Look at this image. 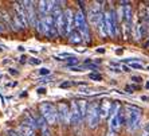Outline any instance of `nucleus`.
I'll return each mask as SVG.
<instances>
[{"instance_id":"f257e3e1","label":"nucleus","mask_w":149,"mask_h":136,"mask_svg":"<svg viewBox=\"0 0 149 136\" xmlns=\"http://www.w3.org/2000/svg\"><path fill=\"white\" fill-rule=\"evenodd\" d=\"M142 112L136 105H126L125 107V125L128 131H136L141 127Z\"/></svg>"},{"instance_id":"f03ea898","label":"nucleus","mask_w":149,"mask_h":136,"mask_svg":"<svg viewBox=\"0 0 149 136\" xmlns=\"http://www.w3.org/2000/svg\"><path fill=\"white\" fill-rule=\"evenodd\" d=\"M36 28L40 34L46 35L47 38H55L58 35L55 23H54V18L52 15H47V16H38V22H36Z\"/></svg>"},{"instance_id":"7ed1b4c3","label":"nucleus","mask_w":149,"mask_h":136,"mask_svg":"<svg viewBox=\"0 0 149 136\" xmlns=\"http://www.w3.org/2000/svg\"><path fill=\"white\" fill-rule=\"evenodd\" d=\"M39 111H40V116L46 120L47 124L52 125V124H55L58 121V109H56V107L54 104L47 101L42 102L39 105Z\"/></svg>"},{"instance_id":"20e7f679","label":"nucleus","mask_w":149,"mask_h":136,"mask_svg":"<svg viewBox=\"0 0 149 136\" xmlns=\"http://www.w3.org/2000/svg\"><path fill=\"white\" fill-rule=\"evenodd\" d=\"M14 8H15L14 20H15V23H16V27L20 30V28H24L26 26L30 25L23 1H16V3H14Z\"/></svg>"},{"instance_id":"39448f33","label":"nucleus","mask_w":149,"mask_h":136,"mask_svg":"<svg viewBox=\"0 0 149 136\" xmlns=\"http://www.w3.org/2000/svg\"><path fill=\"white\" fill-rule=\"evenodd\" d=\"M87 125L90 128H97L100 125L101 120H102V116H101V109H100V104L97 102H93V104L89 105V109H87Z\"/></svg>"},{"instance_id":"423d86ee","label":"nucleus","mask_w":149,"mask_h":136,"mask_svg":"<svg viewBox=\"0 0 149 136\" xmlns=\"http://www.w3.org/2000/svg\"><path fill=\"white\" fill-rule=\"evenodd\" d=\"M75 27L81 32L82 38L85 42H90V31H89V26H87L86 18L83 15L82 11H78L75 14Z\"/></svg>"},{"instance_id":"0eeeda50","label":"nucleus","mask_w":149,"mask_h":136,"mask_svg":"<svg viewBox=\"0 0 149 136\" xmlns=\"http://www.w3.org/2000/svg\"><path fill=\"white\" fill-rule=\"evenodd\" d=\"M104 23L106 28V34L110 36L117 35V22H116V15L113 11H106L104 12Z\"/></svg>"},{"instance_id":"6e6552de","label":"nucleus","mask_w":149,"mask_h":136,"mask_svg":"<svg viewBox=\"0 0 149 136\" xmlns=\"http://www.w3.org/2000/svg\"><path fill=\"white\" fill-rule=\"evenodd\" d=\"M100 109H101V116H102V119H110L111 116L117 112L118 105L114 104L111 100L104 98L100 104Z\"/></svg>"},{"instance_id":"1a4fd4ad","label":"nucleus","mask_w":149,"mask_h":136,"mask_svg":"<svg viewBox=\"0 0 149 136\" xmlns=\"http://www.w3.org/2000/svg\"><path fill=\"white\" fill-rule=\"evenodd\" d=\"M58 121L62 125H67L70 123V108L66 102H59L58 107Z\"/></svg>"},{"instance_id":"9d476101","label":"nucleus","mask_w":149,"mask_h":136,"mask_svg":"<svg viewBox=\"0 0 149 136\" xmlns=\"http://www.w3.org/2000/svg\"><path fill=\"white\" fill-rule=\"evenodd\" d=\"M82 115H81L79 107H78V101H71V107H70V123L73 125H78L82 121Z\"/></svg>"},{"instance_id":"9b49d317","label":"nucleus","mask_w":149,"mask_h":136,"mask_svg":"<svg viewBox=\"0 0 149 136\" xmlns=\"http://www.w3.org/2000/svg\"><path fill=\"white\" fill-rule=\"evenodd\" d=\"M63 16H65L66 32H67V35H70L74 31V26H75V14L70 8H67V10L63 11Z\"/></svg>"},{"instance_id":"f8f14e48","label":"nucleus","mask_w":149,"mask_h":136,"mask_svg":"<svg viewBox=\"0 0 149 136\" xmlns=\"http://www.w3.org/2000/svg\"><path fill=\"white\" fill-rule=\"evenodd\" d=\"M24 4V8H26V14H27L28 18V23L30 26H36V22H38V18L35 15V8H34V3L32 1H23Z\"/></svg>"},{"instance_id":"ddd939ff","label":"nucleus","mask_w":149,"mask_h":136,"mask_svg":"<svg viewBox=\"0 0 149 136\" xmlns=\"http://www.w3.org/2000/svg\"><path fill=\"white\" fill-rule=\"evenodd\" d=\"M54 4H55V1H45V0L39 1V16L43 18L50 15V12L54 10Z\"/></svg>"},{"instance_id":"4468645a","label":"nucleus","mask_w":149,"mask_h":136,"mask_svg":"<svg viewBox=\"0 0 149 136\" xmlns=\"http://www.w3.org/2000/svg\"><path fill=\"white\" fill-rule=\"evenodd\" d=\"M118 108H120V107H118ZM121 125L122 124H121V120H120V112H118V109H117V112L109 119V128H110V131L113 133H116L120 131Z\"/></svg>"},{"instance_id":"2eb2a0df","label":"nucleus","mask_w":149,"mask_h":136,"mask_svg":"<svg viewBox=\"0 0 149 136\" xmlns=\"http://www.w3.org/2000/svg\"><path fill=\"white\" fill-rule=\"evenodd\" d=\"M24 124L34 129H36L38 128V116L31 115L30 112H26L24 113Z\"/></svg>"},{"instance_id":"dca6fc26","label":"nucleus","mask_w":149,"mask_h":136,"mask_svg":"<svg viewBox=\"0 0 149 136\" xmlns=\"http://www.w3.org/2000/svg\"><path fill=\"white\" fill-rule=\"evenodd\" d=\"M17 133L20 136H35V129L26 125L24 123H23V124H20V125L17 127Z\"/></svg>"},{"instance_id":"f3484780","label":"nucleus","mask_w":149,"mask_h":136,"mask_svg":"<svg viewBox=\"0 0 149 136\" xmlns=\"http://www.w3.org/2000/svg\"><path fill=\"white\" fill-rule=\"evenodd\" d=\"M69 41L71 43H74V45H78V43H81L83 41V38H82V35H81V32L78 31V30H74V31L69 35Z\"/></svg>"},{"instance_id":"a211bd4d","label":"nucleus","mask_w":149,"mask_h":136,"mask_svg":"<svg viewBox=\"0 0 149 136\" xmlns=\"http://www.w3.org/2000/svg\"><path fill=\"white\" fill-rule=\"evenodd\" d=\"M78 107H79V111H81V115H82V119H85L87 115V109H89V104L87 101L85 100H79L78 101Z\"/></svg>"},{"instance_id":"6ab92c4d","label":"nucleus","mask_w":149,"mask_h":136,"mask_svg":"<svg viewBox=\"0 0 149 136\" xmlns=\"http://www.w3.org/2000/svg\"><path fill=\"white\" fill-rule=\"evenodd\" d=\"M128 67L136 69V70H142L144 69V65L141 62H130V63H128Z\"/></svg>"},{"instance_id":"aec40b11","label":"nucleus","mask_w":149,"mask_h":136,"mask_svg":"<svg viewBox=\"0 0 149 136\" xmlns=\"http://www.w3.org/2000/svg\"><path fill=\"white\" fill-rule=\"evenodd\" d=\"M75 63H78V58H74V57H71V58H69V60H67L66 66H69L70 69H71V67H74V65H75Z\"/></svg>"},{"instance_id":"412c9836","label":"nucleus","mask_w":149,"mask_h":136,"mask_svg":"<svg viewBox=\"0 0 149 136\" xmlns=\"http://www.w3.org/2000/svg\"><path fill=\"white\" fill-rule=\"evenodd\" d=\"M89 78H90V80H94V81H101L102 77L97 73H91V74H89Z\"/></svg>"},{"instance_id":"4be33fe9","label":"nucleus","mask_w":149,"mask_h":136,"mask_svg":"<svg viewBox=\"0 0 149 136\" xmlns=\"http://www.w3.org/2000/svg\"><path fill=\"white\" fill-rule=\"evenodd\" d=\"M7 136H20L19 133H17V131H14V129H10L7 132Z\"/></svg>"},{"instance_id":"5701e85b","label":"nucleus","mask_w":149,"mask_h":136,"mask_svg":"<svg viewBox=\"0 0 149 136\" xmlns=\"http://www.w3.org/2000/svg\"><path fill=\"white\" fill-rule=\"evenodd\" d=\"M73 85V82H70V81H66V82H62L61 84V88H70Z\"/></svg>"},{"instance_id":"b1692460","label":"nucleus","mask_w":149,"mask_h":136,"mask_svg":"<svg viewBox=\"0 0 149 136\" xmlns=\"http://www.w3.org/2000/svg\"><path fill=\"white\" fill-rule=\"evenodd\" d=\"M59 57H70V58H71V57H73V54H70V53H61V54H59Z\"/></svg>"},{"instance_id":"393cba45","label":"nucleus","mask_w":149,"mask_h":136,"mask_svg":"<svg viewBox=\"0 0 149 136\" xmlns=\"http://www.w3.org/2000/svg\"><path fill=\"white\" fill-rule=\"evenodd\" d=\"M40 74H43V76H45V74H50V70L49 69H40Z\"/></svg>"},{"instance_id":"a878e982","label":"nucleus","mask_w":149,"mask_h":136,"mask_svg":"<svg viewBox=\"0 0 149 136\" xmlns=\"http://www.w3.org/2000/svg\"><path fill=\"white\" fill-rule=\"evenodd\" d=\"M31 63H34V65H39V63H40V60H35V58H32Z\"/></svg>"},{"instance_id":"bb28decb","label":"nucleus","mask_w":149,"mask_h":136,"mask_svg":"<svg viewBox=\"0 0 149 136\" xmlns=\"http://www.w3.org/2000/svg\"><path fill=\"white\" fill-rule=\"evenodd\" d=\"M38 93H39V94L46 93V88H39V89H38Z\"/></svg>"},{"instance_id":"cd10ccee","label":"nucleus","mask_w":149,"mask_h":136,"mask_svg":"<svg viewBox=\"0 0 149 136\" xmlns=\"http://www.w3.org/2000/svg\"><path fill=\"white\" fill-rule=\"evenodd\" d=\"M132 80L134 81V82H141V78H140V77H132Z\"/></svg>"},{"instance_id":"c85d7f7f","label":"nucleus","mask_w":149,"mask_h":136,"mask_svg":"<svg viewBox=\"0 0 149 136\" xmlns=\"http://www.w3.org/2000/svg\"><path fill=\"white\" fill-rule=\"evenodd\" d=\"M10 73H11V74H17V72H15V70L11 69V70H10Z\"/></svg>"},{"instance_id":"c756f323","label":"nucleus","mask_w":149,"mask_h":136,"mask_svg":"<svg viewBox=\"0 0 149 136\" xmlns=\"http://www.w3.org/2000/svg\"><path fill=\"white\" fill-rule=\"evenodd\" d=\"M141 100H145V101H146V100H149V97H146V96H142Z\"/></svg>"},{"instance_id":"7c9ffc66","label":"nucleus","mask_w":149,"mask_h":136,"mask_svg":"<svg viewBox=\"0 0 149 136\" xmlns=\"http://www.w3.org/2000/svg\"><path fill=\"white\" fill-rule=\"evenodd\" d=\"M122 69H124L125 72H129V67H128V66H124V67H122Z\"/></svg>"},{"instance_id":"2f4dec72","label":"nucleus","mask_w":149,"mask_h":136,"mask_svg":"<svg viewBox=\"0 0 149 136\" xmlns=\"http://www.w3.org/2000/svg\"><path fill=\"white\" fill-rule=\"evenodd\" d=\"M146 15H148V23H149V7H148V10H146Z\"/></svg>"},{"instance_id":"473e14b6","label":"nucleus","mask_w":149,"mask_h":136,"mask_svg":"<svg viewBox=\"0 0 149 136\" xmlns=\"http://www.w3.org/2000/svg\"><path fill=\"white\" fill-rule=\"evenodd\" d=\"M146 46H149V41H148V43H146Z\"/></svg>"},{"instance_id":"72a5a7b5","label":"nucleus","mask_w":149,"mask_h":136,"mask_svg":"<svg viewBox=\"0 0 149 136\" xmlns=\"http://www.w3.org/2000/svg\"><path fill=\"white\" fill-rule=\"evenodd\" d=\"M146 69H148V70H149V66H148V67H146Z\"/></svg>"}]
</instances>
